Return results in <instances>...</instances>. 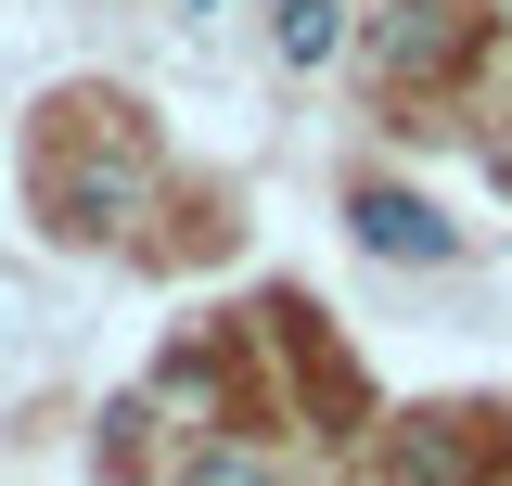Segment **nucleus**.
I'll return each mask as SVG.
<instances>
[{
    "mask_svg": "<svg viewBox=\"0 0 512 486\" xmlns=\"http://www.w3.org/2000/svg\"><path fill=\"white\" fill-rule=\"evenodd\" d=\"M346 231L372 243V256H397V269H448V256H461V231H448V218L423 205V192H397V180H359Z\"/></svg>",
    "mask_w": 512,
    "mask_h": 486,
    "instance_id": "f257e3e1",
    "label": "nucleus"
},
{
    "mask_svg": "<svg viewBox=\"0 0 512 486\" xmlns=\"http://www.w3.org/2000/svg\"><path fill=\"white\" fill-rule=\"evenodd\" d=\"M269 39H282V64H333L346 52V0H269Z\"/></svg>",
    "mask_w": 512,
    "mask_h": 486,
    "instance_id": "f03ea898",
    "label": "nucleus"
},
{
    "mask_svg": "<svg viewBox=\"0 0 512 486\" xmlns=\"http://www.w3.org/2000/svg\"><path fill=\"white\" fill-rule=\"evenodd\" d=\"M448 52V0H397V26H384V64H436Z\"/></svg>",
    "mask_w": 512,
    "mask_h": 486,
    "instance_id": "7ed1b4c3",
    "label": "nucleus"
},
{
    "mask_svg": "<svg viewBox=\"0 0 512 486\" xmlns=\"http://www.w3.org/2000/svg\"><path fill=\"white\" fill-rule=\"evenodd\" d=\"M180 486H269V461H256V448H192Z\"/></svg>",
    "mask_w": 512,
    "mask_h": 486,
    "instance_id": "20e7f679",
    "label": "nucleus"
}]
</instances>
